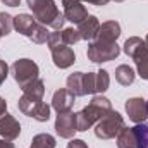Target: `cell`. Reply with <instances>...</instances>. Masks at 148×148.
Returning <instances> with one entry per match:
<instances>
[{"instance_id":"obj_1","label":"cell","mask_w":148,"mask_h":148,"mask_svg":"<svg viewBox=\"0 0 148 148\" xmlns=\"http://www.w3.org/2000/svg\"><path fill=\"white\" fill-rule=\"evenodd\" d=\"M26 2L33 12V17L40 24L53 28L55 31L62 29L66 17H64V14H60V10L53 0H26Z\"/></svg>"},{"instance_id":"obj_2","label":"cell","mask_w":148,"mask_h":148,"mask_svg":"<svg viewBox=\"0 0 148 148\" xmlns=\"http://www.w3.org/2000/svg\"><path fill=\"white\" fill-rule=\"evenodd\" d=\"M109 112H112L110 100L103 95L93 97L90 105H86L81 112H77V131H88L93 124L102 121Z\"/></svg>"},{"instance_id":"obj_3","label":"cell","mask_w":148,"mask_h":148,"mask_svg":"<svg viewBox=\"0 0 148 148\" xmlns=\"http://www.w3.org/2000/svg\"><path fill=\"white\" fill-rule=\"evenodd\" d=\"M14 29L21 35H24L26 38H29L33 43L36 45H43L48 40V29L47 26L40 24L36 19L29 14H17L14 17Z\"/></svg>"},{"instance_id":"obj_4","label":"cell","mask_w":148,"mask_h":148,"mask_svg":"<svg viewBox=\"0 0 148 148\" xmlns=\"http://www.w3.org/2000/svg\"><path fill=\"white\" fill-rule=\"evenodd\" d=\"M124 53L127 57H131L136 64L138 76L141 79H148V45L147 41H143L138 36H131L124 41L122 47Z\"/></svg>"},{"instance_id":"obj_5","label":"cell","mask_w":148,"mask_h":148,"mask_svg":"<svg viewBox=\"0 0 148 148\" xmlns=\"http://www.w3.org/2000/svg\"><path fill=\"white\" fill-rule=\"evenodd\" d=\"M121 53V47L117 45V41H102V40H93L88 45V59L95 64H102V62H109L117 59Z\"/></svg>"},{"instance_id":"obj_6","label":"cell","mask_w":148,"mask_h":148,"mask_svg":"<svg viewBox=\"0 0 148 148\" xmlns=\"http://www.w3.org/2000/svg\"><path fill=\"white\" fill-rule=\"evenodd\" d=\"M19 110L28 117H33L38 122H47L50 119V105L43 102V98H35V97H28L23 93V97L17 102Z\"/></svg>"},{"instance_id":"obj_7","label":"cell","mask_w":148,"mask_h":148,"mask_svg":"<svg viewBox=\"0 0 148 148\" xmlns=\"http://www.w3.org/2000/svg\"><path fill=\"white\" fill-rule=\"evenodd\" d=\"M10 73H12L14 81L19 84L21 90L40 77L38 76L40 74L38 64L35 60H31V59H19V60H16L12 64V67H10Z\"/></svg>"},{"instance_id":"obj_8","label":"cell","mask_w":148,"mask_h":148,"mask_svg":"<svg viewBox=\"0 0 148 148\" xmlns=\"http://www.w3.org/2000/svg\"><path fill=\"white\" fill-rule=\"evenodd\" d=\"M122 127H126L122 115L119 112L112 110L102 121L97 122V126H95V136L100 138V140H110V138H115L122 131Z\"/></svg>"},{"instance_id":"obj_9","label":"cell","mask_w":148,"mask_h":148,"mask_svg":"<svg viewBox=\"0 0 148 148\" xmlns=\"http://www.w3.org/2000/svg\"><path fill=\"white\" fill-rule=\"evenodd\" d=\"M67 90L76 97L93 95L95 88V73H73L67 77Z\"/></svg>"},{"instance_id":"obj_10","label":"cell","mask_w":148,"mask_h":148,"mask_svg":"<svg viewBox=\"0 0 148 148\" xmlns=\"http://www.w3.org/2000/svg\"><path fill=\"white\" fill-rule=\"evenodd\" d=\"M76 131H77V114H74L71 110L57 115V119H55V133L60 138L71 140Z\"/></svg>"},{"instance_id":"obj_11","label":"cell","mask_w":148,"mask_h":148,"mask_svg":"<svg viewBox=\"0 0 148 148\" xmlns=\"http://www.w3.org/2000/svg\"><path fill=\"white\" fill-rule=\"evenodd\" d=\"M50 52H52L53 64H55L59 69H67V67H71L74 62H76L74 50L71 47L64 45V43H57V45L50 47Z\"/></svg>"},{"instance_id":"obj_12","label":"cell","mask_w":148,"mask_h":148,"mask_svg":"<svg viewBox=\"0 0 148 148\" xmlns=\"http://www.w3.org/2000/svg\"><path fill=\"white\" fill-rule=\"evenodd\" d=\"M62 5H64V17H66V21H71L74 24L83 23L90 16L86 7L79 0H62Z\"/></svg>"},{"instance_id":"obj_13","label":"cell","mask_w":148,"mask_h":148,"mask_svg":"<svg viewBox=\"0 0 148 148\" xmlns=\"http://www.w3.org/2000/svg\"><path fill=\"white\" fill-rule=\"evenodd\" d=\"M76 103V95H73L67 88H62V90H57L52 97V107L55 109L57 114H66V112H71Z\"/></svg>"},{"instance_id":"obj_14","label":"cell","mask_w":148,"mask_h":148,"mask_svg":"<svg viewBox=\"0 0 148 148\" xmlns=\"http://www.w3.org/2000/svg\"><path fill=\"white\" fill-rule=\"evenodd\" d=\"M126 112H127V115H129V119H131L133 122H136V124L145 122L147 117H148L147 102H145L143 98H138V97L129 98V100L126 102Z\"/></svg>"},{"instance_id":"obj_15","label":"cell","mask_w":148,"mask_h":148,"mask_svg":"<svg viewBox=\"0 0 148 148\" xmlns=\"http://www.w3.org/2000/svg\"><path fill=\"white\" fill-rule=\"evenodd\" d=\"M21 134V124L19 121L10 115V114H3L0 117V136L5 140H16Z\"/></svg>"},{"instance_id":"obj_16","label":"cell","mask_w":148,"mask_h":148,"mask_svg":"<svg viewBox=\"0 0 148 148\" xmlns=\"http://www.w3.org/2000/svg\"><path fill=\"white\" fill-rule=\"evenodd\" d=\"M100 29V21L95 17V16H88L83 23L77 24V33L81 40H86V41H93L97 33Z\"/></svg>"},{"instance_id":"obj_17","label":"cell","mask_w":148,"mask_h":148,"mask_svg":"<svg viewBox=\"0 0 148 148\" xmlns=\"http://www.w3.org/2000/svg\"><path fill=\"white\" fill-rule=\"evenodd\" d=\"M119 36H121V24H119L117 21H107V23L100 24V29H98L95 40H102V41H117Z\"/></svg>"},{"instance_id":"obj_18","label":"cell","mask_w":148,"mask_h":148,"mask_svg":"<svg viewBox=\"0 0 148 148\" xmlns=\"http://www.w3.org/2000/svg\"><path fill=\"white\" fill-rule=\"evenodd\" d=\"M117 148H136V134L133 127H122L117 134Z\"/></svg>"},{"instance_id":"obj_19","label":"cell","mask_w":148,"mask_h":148,"mask_svg":"<svg viewBox=\"0 0 148 148\" xmlns=\"http://www.w3.org/2000/svg\"><path fill=\"white\" fill-rule=\"evenodd\" d=\"M134 77H136V74L133 71V67H129V66H126V64H122V66H119V67L115 69V79H117V83L122 84V86L133 84V83H134Z\"/></svg>"},{"instance_id":"obj_20","label":"cell","mask_w":148,"mask_h":148,"mask_svg":"<svg viewBox=\"0 0 148 148\" xmlns=\"http://www.w3.org/2000/svg\"><path fill=\"white\" fill-rule=\"evenodd\" d=\"M136 134V148H148V124L140 122L133 127Z\"/></svg>"},{"instance_id":"obj_21","label":"cell","mask_w":148,"mask_h":148,"mask_svg":"<svg viewBox=\"0 0 148 148\" xmlns=\"http://www.w3.org/2000/svg\"><path fill=\"white\" fill-rule=\"evenodd\" d=\"M29 148H55V138L48 133H40L31 140Z\"/></svg>"},{"instance_id":"obj_22","label":"cell","mask_w":148,"mask_h":148,"mask_svg":"<svg viewBox=\"0 0 148 148\" xmlns=\"http://www.w3.org/2000/svg\"><path fill=\"white\" fill-rule=\"evenodd\" d=\"M23 93L28 95V97L43 98V95H45V83H43V79L38 77L36 81H33V83H29L28 86H24V88H23Z\"/></svg>"},{"instance_id":"obj_23","label":"cell","mask_w":148,"mask_h":148,"mask_svg":"<svg viewBox=\"0 0 148 148\" xmlns=\"http://www.w3.org/2000/svg\"><path fill=\"white\" fill-rule=\"evenodd\" d=\"M110 86V76L105 69H100L98 73H95V88H97V93H103L107 91Z\"/></svg>"},{"instance_id":"obj_24","label":"cell","mask_w":148,"mask_h":148,"mask_svg":"<svg viewBox=\"0 0 148 148\" xmlns=\"http://www.w3.org/2000/svg\"><path fill=\"white\" fill-rule=\"evenodd\" d=\"M60 38H62V43L67 45V47H73V45H76V43L81 40L77 29H74V28H66V29H62V31H60Z\"/></svg>"},{"instance_id":"obj_25","label":"cell","mask_w":148,"mask_h":148,"mask_svg":"<svg viewBox=\"0 0 148 148\" xmlns=\"http://www.w3.org/2000/svg\"><path fill=\"white\" fill-rule=\"evenodd\" d=\"M12 28H14V17L5 12H0V36L10 35Z\"/></svg>"},{"instance_id":"obj_26","label":"cell","mask_w":148,"mask_h":148,"mask_svg":"<svg viewBox=\"0 0 148 148\" xmlns=\"http://www.w3.org/2000/svg\"><path fill=\"white\" fill-rule=\"evenodd\" d=\"M7 74H9V67H7L5 60H0V86H2V83L7 79Z\"/></svg>"},{"instance_id":"obj_27","label":"cell","mask_w":148,"mask_h":148,"mask_svg":"<svg viewBox=\"0 0 148 148\" xmlns=\"http://www.w3.org/2000/svg\"><path fill=\"white\" fill-rule=\"evenodd\" d=\"M66 148H88V145H86V141H83V140H71Z\"/></svg>"},{"instance_id":"obj_28","label":"cell","mask_w":148,"mask_h":148,"mask_svg":"<svg viewBox=\"0 0 148 148\" xmlns=\"http://www.w3.org/2000/svg\"><path fill=\"white\" fill-rule=\"evenodd\" d=\"M79 2H88V3H93V5H98V7H102V5H107L110 0H79Z\"/></svg>"},{"instance_id":"obj_29","label":"cell","mask_w":148,"mask_h":148,"mask_svg":"<svg viewBox=\"0 0 148 148\" xmlns=\"http://www.w3.org/2000/svg\"><path fill=\"white\" fill-rule=\"evenodd\" d=\"M2 2L9 7H19L21 5V0H2Z\"/></svg>"},{"instance_id":"obj_30","label":"cell","mask_w":148,"mask_h":148,"mask_svg":"<svg viewBox=\"0 0 148 148\" xmlns=\"http://www.w3.org/2000/svg\"><path fill=\"white\" fill-rule=\"evenodd\" d=\"M0 148H14V143H10V140H0Z\"/></svg>"},{"instance_id":"obj_31","label":"cell","mask_w":148,"mask_h":148,"mask_svg":"<svg viewBox=\"0 0 148 148\" xmlns=\"http://www.w3.org/2000/svg\"><path fill=\"white\" fill-rule=\"evenodd\" d=\"M5 110H7V102H5V100L0 97V117L5 114Z\"/></svg>"},{"instance_id":"obj_32","label":"cell","mask_w":148,"mask_h":148,"mask_svg":"<svg viewBox=\"0 0 148 148\" xmlns=\"http://www.w3.org/2000/svg\"><path fill=\"white\" fill-rule=\"evenodd\" d=\"M114 2H124V0H114Z\"/></svg>"},{"instance_id":"obj_33","label":"cell","mask_w":148,"mask_h":148,"mask_svg":"<svg viewBox=\"0 0 148 148\" xmlns=\"http://www.w3.org/2000/svg\"><path fill=\"white\" fill-rule=\"evenodd\" d=\"M145 41H147V45H148V35H147V40H145Z\"/></svg>"},{"instance_id":"obj_34","label":"cell","mask_w":148,"mask_h":148,"mask_svg":"<svg viewBox=\"0 0 148 148\" xmlns=\"http://www.w3.org/2000/svg\"><path fill=\"white\" fill-rule=\"evenodd\" d=\"M147 109H148V102H147Z\"/></svg>"},{"instance_id":"obj_35","label":"cell","mask_w":148,"mask_h":148,"mask_svg":"<svg viewBox=\"0 0 148 148\" xmlns=\"http://www.w3.org/2000/svg\"><path fill=\"white\" fill-rule=\"evenodd\" d=\"M0 38H2V36H0Z\"/></svg>"}]
</instances>
